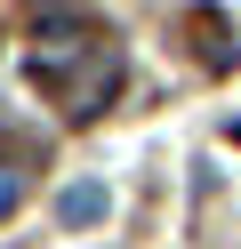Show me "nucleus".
<instances>
[{"label": "nucleus", "instance_id": "f257e3e1", "mask_svg": "<svg viewBox=\"0 0 241 249\" xmlns=\"http://www.w3.org/2000/svg\"><path fill=\"white\" fill-rule=\"evenodd\" d=\"M32 89L64 105V121H96L121 97V56L105 49V33L80 49H32Z\"/></svg>", "mask_w": 241, "mask_h": 249}, {"label": "nucleus", "instance_id": "f03ea898", "mask_svg": "<svg viewBox=\"0 0 241 249\" xmlns=\"http://www.w3.org/2000/svg\"><path fill=\"white\" fill-rule=\"evenodd\" d=\"M185 40H193V56H201V72H217V81L241 65L233 24H225V8H209V0H201V8H185Z\"/></svg>", "mask_w": 241, "mask_h": 249}, {"label": "nucleus", "instance_id": "7ed1b4c3", "mask_svg": "<svg viewBox=\"0 0 241 249\" xmlns=\"http://www.w3.org/2000/svg\"><path fill=\"white\" fill-rule=\"evenodd\" d=\"M105 217H112V193H105L96 177H80V185L56 193V225H64V233H89V225H105Z\"/></svg>", "mask_w": 241, "mask_h": 249}, {"label": "nucleus", "instance_id": "20e7f679", "mask_svg": "<svg viewBox=\"0 0 241 249\" xmlns=\"http://www.w3.org/2000/svg\"><path fill=\"white\" fill-rule=\"evenodd\" d=\"M16 201H24V177H16V169H8V161H0V217H8V209H16Z\"/></svg>", "mask_w": 241, "mask_h": 249}]
</instances>
